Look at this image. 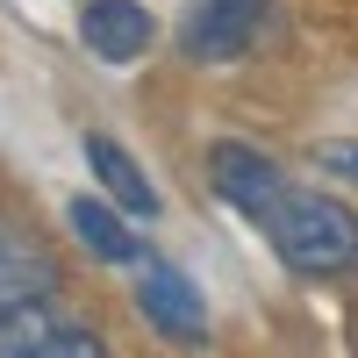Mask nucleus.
I'll list each match as a JSON object with an SVG mask.
<instances>
[{"label": "nucleus", "mask_w": 358, "mask_h": 358, "mask_svg": "<svg viewBox=\"0 0 358 358\" xmlns=\"http://www.w3.org/2000/svg\"><path fill=\"white\" fill-rule=\"evenodd\" d=\"M265 236L273 251L308 280H330V273H351L358 265V215L330 194H308V187H287L265 215Z\"/></svg>", "instance_id": "f257e3e1"}, {"label": "nucleus", "mask_w": 358, "mask_h": 358, "mask_svg": "<svg viewBox=\"0 0 358 358\" xmlns=\"http://www.w3.org/2000/svg\"><path fill=\"white\" fill-rule=\"evenodd\" d=\"M273 29V0H187L179 15V50L194 65H229Z\"/></svg>", "instance_id": "f03ea898"}, {"label": "nucleus", "mask_w": 358, "mask_h": 358, "mask_svg": "<svg viewBox=\"0 0 358 358\" xmlns=\"http://www.w3.org/2000/svg\"><path fill=\"white\" fill-rule=\"evenodd\" d=\"M136 308H143V322H151L165 344H187V351L208 344V301L172 258H143L136 265Z\"/></svg>", "instance_id": "7ed1b4c3"}, {"label": "nucleus", "mask_w": 358, "mask_h": 358, "mask_svg": "<svg viewBox=\"0 0 358 358\" xmlns=\"http://www.w3.org/2000/svg\"><path fill=\"white\" fill-rule=\"evenodd\" d=\"M208 187H215V201H229L236 215L265 222L273 201L287 194V172L265 158L258 143H215V151H208Z\"/></svg>", "instance_id": "20e7f679"}, {"label": "nucleus", "mask_w": 358, "mask_h": 358, "mask_svg": "<svg viewBox=\"0 0 358 358\" xmlns=\"http://www.w3.org/2000/svg\"><path fill=\"white\" fill-rule=\"evenodd\" d=\"M0 358H108V344L79 322L50 315V301H29L0 315Z\"/></svg>", "instance_id": "39448f33"}, {"label": "nucleus", "mask_w": 358, "mask_h": 358, "mask_svg": "<svg viewBox=\"0 0 358 358\" xmlns=\"http://www.w3.org/2000/svg\"><path fill=\"white\" fill-rule=\"evenodd\" d=\"M79 43L101 57V65H136L151 50V15L136 0H86L79 15Z\"/></svg>", "instance_id": "423d86ee"}, {"label": "nucleus", "mask_w": 358, "mask_h": 358, "mask_svg": "<svg viewBox=\"0 0 358 358\" xmlns=\"http://www.w3.org/2000/svg\"><path fill=\"white\" fill-rule=\"evenodd\" d=\"M50 294H57L50 251H43L29 229L0 222V315H8V308H29V301H50Z\"/></svg>", "instance_id": "0eeeda50"}, {"label": "nucleus", "mask_w": 358, "mask_h": 358, "mask_svg": "<svg viewBox=\"0 0 358 358\" xmlns=\"http://www.w3.org/2000/svg\"><path fill=\"white\" fill-rule=\"evenodd\" d=\"M86 172H94V187H101L115 208H122L129 222H151V215H158V187L143 179V165H136L115 136H101V129L86 136Z\"/></svg>", "instance_id": "6e6552de"}, {"label": "nucleus", "mask_w": 358, "mask_h": 358, "mask_svg": "<svg viewBox=\"0 0 358 358\" xmlns=\"http://www.w3.org/2000/svg\"><path fill=\"white\" fill-rule=\"evenodd\" d=\"M65 222H72V236H79V244L94 251V258H108V265H143V258H151V251H143V236L129 229V215H122L115 201L79 194V201L65 208Z\"/></svg>", "instance_id": "1a4fd4ad"}, {"label": "nucleus", "mask_w": 358, "mask_h": 358, "mask_svg": "<svg viewBox=\"0 0 358 358\" xmlns=\"http://www.w3.org/2000/svg\"><path fill=\"white\" fill-rule=\"evenodd\" d=\"M322 165L344 172V179H358V143H330V151H322Z\"/></svg>", "instance_id": "9d476101"}]
</instances>
